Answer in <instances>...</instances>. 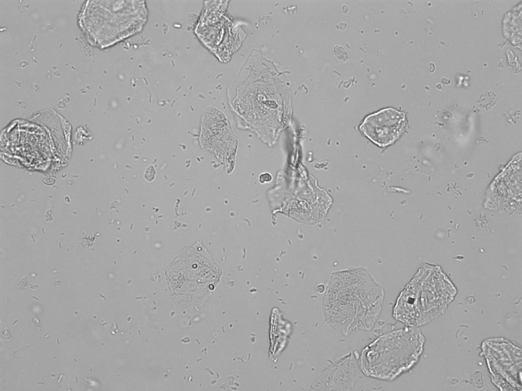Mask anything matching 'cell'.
Returning <instances> with one entry per match:
<instances>
[{
	"label": "cell",
	"instance_id": "cell-8",
	"mask_svg": "<svg viewBox=\"0 0 522 391\" xmlns=\"http://www.w3.org/2000/svg\"><path fill=\"white\" fill-rule=\"evenodd\" d=\"M2 334H3V338H4V340H9L10 339V333H9V329L7 328H5L3 330V331L2 332Z\"/></svg>",
	"mask_w": 522,
	"mask_h": 391
},
{
	"label": "cell",
	"instance_id": "cell-5",
	"mask_svg": "<svg viewBox=\"0 0 522 391\" xmlns=\"http://www.w3.org/2000/svg\"><path fill=\"white\" fill-rule=\"evenodd\" d=\"M359 358L356 354L342 357L322 371L314 387L323 390H350L359 374Z\"/></svg>",
	"mask_w": 522,
	"mask_h": 391
},
{
	"label": "cell",
	"instance_id": "cell-1",
	"mask_svg": "<svg viewBox=\"0 0 522 391\" xmlns=\"http://www.w3.org/2000/svg\"><path fill=\"white\" fill-rule=\"evenodd\" d=\"M383 293L369 274L345 272L332 277L323 299L326 322L344 334L370 330L378 318Z\"/></svg>",
	"mask_w": 522,
	"mask_h": 391
},
{
	"label": "cell",
	"instance_id": "cell-7",
	"mask_svg": "<svg viewBox=\"0 0 522 391\" xmlns=\"http://www.w3.org/2000/svg\"><path fill=\"white\" fill-rule=\"evenodd\" d=\"M271 180L272 176L270 174L268 173H263L259 177V181L262 183L270 182Z\"/></svg>",
	"mask_w": 522,
	"mask_h": 391
},
{
	"label": "cell",
	"instance_id": "cell-2",
	"mask_svg": "<svg viewBox=\"0 0 522 391\" xmlns=\"http://www.w3.org/2000/svg\"><path fill=\"white\" fill-rule=\"evenodd\" d=\"M455 293L439 270L422 268L399 297L394 316L410 326L425 324L443 312Z\"/></svg>",
	"mask_w": 522,
	"mask_h": 391
},
{
	"label": "cell",
	"instance_id": "cell-6",
	"mask_svg": "<svg viewBox=\"0 0 522 391\" xmlns=\"http://www.w3.org/2000/svg\"><path fill=\"white\" fill-rule=\"evenodd\" d=\"M155 175V171L153 167L151 165L148 166L145 173V179L148 181H151L153 180Z\"/></svg>",
	"mask_w": 522,
	"mask_h": 391
},
{
	"label": "cell",
	"instance_id": "cell-9",
	"mask_svg": "<svg viewBox=\"0 0 522 391\" xmlns=\"http://www.w3.org/2000/svg\"><path fill=\"white\" fill-rule=\"evenodd\" d=\"M429 71H430V72L431 73H432V72H433L434 71L435 69V65H434V63H432V62H431V63H430L429 64Z\"/></svg>",
	"mask_w": 522,
	"mask_h": 391
},
{
	"label": "cell",
	"instance_id": "cell-3",
	"mask_svg": "<svg viewBox=\"0 0 522 391\" xmlns=\"http://www.w3.org/2000/svg\"><path fill=\"white\" fill-rule=\"evenodd\" d=\"M405 328L384 334L366 347L359 365L369 376L384 380L395 378L416 361L422 347L421 334Z\"/></svg>",
	"mask_w": 522,
	"mask_h": 391
},
{
	"label": "cell",
	"instance_id": "cell-4",
	"mask_svg": "<svg viewBox=\"0 0 522 391\" xmlns=\"http://www.w3.org/2000/svg\"><path fill=\"white\" fill-rule=\"evenodd\" d=\"M406 126L405 114L393 108H386L367 116L359 127L361 132L379 147L395 142Z\"/></svg>",
	"mask_w": 522,
	"mask_h": 391
},
{
	"label": "cell",
	"instance_id": "cell-10",
	"mask_svg": "<svg viewBox=\"0 0 522 391\" xmlns=\"http://www.w3.org/2000/svg\"><path fill=\"white\" fill-rule=\"evenodd\" d=\"M48 179L45 178V180H47V181H43V182L45 184H47L48 185H51V184L54 183L55 181L54 180H53V179H50V180H48Z\"/></svg>",
	"mask_w": 522,
	"mask_h": 391
}]
</instances>
